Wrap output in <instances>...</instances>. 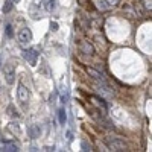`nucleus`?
Wrapping results in <instances>:
<instances>
[{
    "label": "nucleus",
    "instance_id": "dca6fc26",
    "mask_svg": "<svg viewBox=\"0 0 152 152\" xmlns=\"http://www.w3.org/2000/svg\"><path fill=\"white\" fill-rule=\"evenodd\" d=\"M50 29H52L53 32H56L58 31V23L56 21H52V23H50Z\"/></svg>",
    "mask_w": 152,
    "mask_h": 152
},
{
    "label": "nucleus",
    "instance_id": "4468645a",
    "mask_svg": "<svg viewBox=\"0 0 152 152\" xmlns=\"http://www.w3.org/2000/svg\"><path fill=\"white\" fill-rule=\"evenodd\" d=\"M81 148H82V151H93L91 149V145L87 143V142H81Z\"/></svg>",
    "mask_w": 152,
    "mask_h": 152
},
{
    "label": "nucleus",
    "instance_id": "39448f33",
    "mask_svg": "<svg viewBox=\"0 0 152 152\" xmlns=\"http://www.w3.org/2000/svg\"><path fill=\"white\" fill-rule=\"evenodd\" d=\"M96 90L100 93V97H111L113 96V90L104 82V81H99L96 84Z\"/></svg>",
    "mask_w": 152,
    "mask_h": 152
},
{
    "label": "nucleus",
    "instance_id": "20e7f679",
    "mask_svg": "<svg viewBox=\"0 0 152 152\" xmlns=\"http://www.w3.org/2000/svg\"><path fill=\"white\" fill-rule=\"evenodd\" d=\"M23 58L26 59L31 66H37V61H38V52H37V49H26L23 52Z\"/></svg>",
    "mask_w": 152,
    "mask_h": 152
},
{
    "label": "nucleus",
    "instance_id": "ddd939ff",
    "mask_svg": "<svg viewBox=\"0 0 152 152\" xmlns=\"http://www.w3.org/2000/svg\"><path fill=\"white\" fill-rule=\"evenodd\" d=\"M11 9H12V2L8 0V2H5V5H3V12H9Z\"/></svg>",
    "mask_w": 152,
    "mask_h": 152
},
{
    "label": "nucleus",
    "instance_id": "7ed1b4c3",
    "mask_svg": "<svg viewBox=\"0 0 152 152\" xmlns=\"http://www.w3.org/2000/svg\"><path fill=\"white\" fill-rule=\"evenodd\" d=\"M31 41H32V31H31L29 28L21 29L20 34H18V43H20L21 46H26V44H29Z\"/></svg>",
    "mask_w": 152,
    "mask_h": 152
},
{
    "label": "nucleus",
    "instance_id": "2eb2a0df",
    "mask_svg": "<svg viewBox=\"0 0 152 152\" xmlns=\"http://www.w3.org/2000/svg\"><path fill=\"white\" fill-rule=\"evenodd\" d=\"M5 32H6V35H8V37H12V35H14V32H12V26H11V24H6V29H5Z\"/></svg>",
    "mask_w": 152,
    "mask_h": 152
},
{
    "label": "nucleus",
    "instance_id": "6ab92c4d",
    "mask_svg": "<svg viewBox=\"0 0 152 152\" xmlns=\"http://www.w3.org/2000/svg\"><path fill=\"white\" fill-rule=\"evenodd\" d=\"M67 138H69V140H72V138H73L72 137V131H67Z\"/></svg>",
    "mask_w": 152,
    "mask_h": 152
},
{
    "label": "nucleus",
    "instance_id": "0eeeda50",
    "mask_svg": "<svg viewBox=\"0 0 152 152\" xmlns=\"http://www.w3.org/2000/svg\"><path fill=\"white\" fill-rule=\"evenodd\" d=\"M79 49H81V52L85 53V55H94V47H93L91 43H88V41H82Z\"/></svg>",
    "mask_w": 152,
    "mask_h": 152
},
{
    "label": "nucleus",
    "instance_id": "6e6552de",
    "mask_svg": "<svg viewBox=\"0 0 152 152\" xmlns=\"http://www.w3.org/2000/svg\"><path fill=\"white\" fill-rule=\"evenodd\" d=\"M85 72H87V75H90L93 79H96V81H104L102 75H100L97 70H94L93 67H87V69H85Z\"/></svg>",
    "mask_w": 152,
    "mask_h": 152
},
{
    "label": "nucleus",
    "instance_id": "f8f14e48",
    "mask_svg": "<svg viewBox=\"0 0 152 152\" xmlns=\"http://www.w3.org/2000/svg\"><path fill=\"white\" fill-rule=\"evenodd\" d=\"M29 134H31V137H32V138L40 137V134H41L40 126H38V125H31V128H29Z\"/></svg>",
    "mask_w": 152,
    "mask_h": 152
},
{
    "label": "nucleus",
    "instance_id": "a211bd4d",
    "mask_svg": "<svg viewBox=\"0 0 152 152\" xmlns=\"http://www.w3.org/2000/svg\"><path fill=\"white\" fill-rule=\"evenodd\" d=\"M145 6L151 11V0H145Z\"/></svg>",
    "mask_w": 152,
    "mask_h": 152
},
{
    "label": "nucleus",
    "instance_id": "423d86ee",
    "mask_svg": "<svg viewBox=\"0 0 152 152\" xmlns=\"http://www.w3.org/2000/svg\"><path fill=\"white\" fill-rule=\"evenodd\" d=\"M110 151H128V145L120 138H113L110 142Z\"/></svg>",
    "mask_w": 152,
    "mask_h": 152
},
{
    "label": "nucleus",
    "instance_id": "f03ea898",
    "mask_svg": "<svg viewBox=\"0 0 152 152\" xmlns=\"http://www.w3.org/2000/svg\"><path fill=\"white\" fill-rule=\"evenodd\" d=\"M3 75H5V79H6L8 84H14V81H15V67H14V64H11V62L5 64Z\"/></svg>",
    "mask_w": 152,
    "mask_h": 152
},
{
    "label": "nucleus",
    "instance_id": "aec40b11",
    "mask_svg": "<svg viewBox=\"0 0 152 152\" xmlns=\"http://www.w3.org/2000/svg\"><path fill=\"white\" fill-rule=\"evenodd\" d=\"M11 2H12V3H18V2H20V0H11Z\"/></svg>",
    "mask_w": 152,
    "mask_h": 152
},
{
    "label": "nucleus",
    "instance_id": "1a4fd4ad",
    "mask_svg": "<svg viewBox=\"0 0 152 152\" xmlns=\"http://www.w3.org/2000/svg\"><path fill=\"white\" fill-rule=\"evenodd\" d=\"M91 102L100 110V108H102V111H105L107 110V104H105V100L102 99V97H97V96H93L91 97Z\"/></svg>",
    "mask_w": 152,
    "mask_h": 152
},
{
    "label": "nucleus",
    "instance_id": "f257e3e1",
    "mask_svg": "<svg viewBox=\"0 0 152 152\" xmlns=\"http://www.w3.org/2000/svg\"><path fill=\"white\" fill-rule=\"evenodd\" d=\"M17 97L18 100L23 104V105H26L29 102V90L26 88V85H24L23 82H18V88H17Z\"/></svg>",
    "mask_w": 152,
    "mask_h": 152
},
{
    "label": "nucleus",
    "instance_id": "9b49d317",
    "mask_svg": "<svg viewBox=\"0 0 152 152\" xmlns=\"http://www.w3.org/2000/svg\"><path fill=\"white\" fill-rule=\"evenodd\" d=\"M58 120H59L61 125H66V122H67V113H66V108L64 107H61L58 110Z\"/></svg>",
    "mask_w": 152,
    "mask_h": 152
},
{
    "label": "nucleus",
    "instance_id": "f3484780",
    "mask_svg": "<svg viewBox=\"0 0 152 152\" xmlns=\"http://www.w3.org/2000/svg\"><path fill=\"white\" fill-rule=\"evenodd\" d=\"M8 111H9V114H11V116H15V117L18 116V114H17V111L14 113V110H12V107H9V108H8Z\"/></svg>",
    "mask_w": 152,
    "mask_h": 152
},
{
    "label": "nucleus",
    "instance_id": "9d476101",
    "mask_svg": "<svg viewBox=\"0 0 152 152\" xmlns=\"http://www.w3.org/2000/svg\"><path fill=\"white\" fill-rule=\"evenodd\" d=\"M18 145H15V143H5L2 148H0V151L2 152H15V151H18Z\"/></svg>",
    "mask_w": 152,
    "mask_h": 152
}]
</instances>
